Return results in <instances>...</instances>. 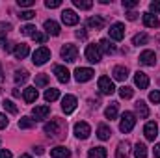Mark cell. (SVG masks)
I'll list each match as a JSON object with an SVG mask.
<instances>
[{
	"instance_id": "obj_52",
	"label": "cell",
	"mask_w": 160,
	"mask_h": 158,
	"mask_svg": "<svg viewBox=\"0 0 160 158\" xmlns=\"http://www.w3.org/2000/svg\"><path fill=\"white\" fill-rule=\"evenodd\" d=\"M155 156L160 158V143H158V145H155Z\"/></svg>"
},
{
	"instance_id": "obj_50",
	"label": "cell",
	"mask_w": 160,
	"mask_h": 158,
	"mask_svg": "<svg viewBox=\"0 0 160 158\" xmlns=\"http://www.w3.org/2000/svg\"><path fill=\"white\" fill-rule=\"evenodd\" d=\"M9 28H11V24H9V22H0V30H2V32H8Z\"/></svg>"
},
{
	"instance_id": "obj_47",
	"label": "cell",
	"mask_w": 160,
	"mask_h": 158,
	"mask_svg": "<svg viewBox=\"0 0 160 158\" xmlns=\"http://www.w3.org/2000/svg\"><path fill=\"white\" fill-rule=\"evenodd\" d=\"M77 37H78V39H86V37H88V34H86L84 28H80L78 32H77Z\"/></svg>"
},
{
	"instance_id": "obj_43",
	"label": "cell",
	"mask_w": 160,
	"mask_h": 158,
	"mask_svg": "<svg viewBox=\"0 0 160 158\" xmlns=\"http://www.w3.org/2000/svg\"><path fill=\"white\" fill-rule=\"evenodd\" d=\"M149 101L155 102V104H158L160 102V91H151L149 93Z\"/></svg>"
},
{
	"instance_id": "obj_29",
	"label": "cell",
	"mask_w": 160,
	"mask_h": 158,
	"mask_svg": "<svg viewBox=\"0 0 160 158\" xmlns=\"http://www.w3.org/2000/svg\"><path fill=\"white\" fill-rule=\"evenodd\" d=\"M60 97V89H56V87H48L47 91H45V101L47 102H52V101H56Z\"/></svg>"
},
{
	"instance_id": "obj_45",
	"label": "cell",
	"mask_w": 160,
	"mask_h": 158,
	"mask_svg": "<svg viewBox=\"0 0 160 158\" xmlns=\"http://www.w3.org/2000/svg\"><path fill=\"white\" fill-rule=\"evenodd\" d=\"M17 4L21 7H30V6H34V0H17Z\"/></svg>"
},
{
	"instance_id": "obj_23",
	"label": "cell",
	"mask_w": 160,
	"mask_h": 158,
	"mask_svg": "<svg viewBox=\"0 0 160 158\" xmlns=\"http://www.w3.org/2000/svg\"><path fill=\"white\" fill-rule=\"evenodd\" d=\"M143 24L147 28H158V19L153 15V13H143Z\"/></svg>"
},
{
	"instance_id": "obj_2",
	"label": "cell",
	"mask_w": 160,
	"mask_h": 158,
	"mask_svg": "<svg viewBox=\"0 0 160 158\" xmlns=\"http://www.w3.org/2000/svg\"><path fill=\"white\" fill-rule=\"evenodd\" d=\"M60 54H62V58H63L65 62L73 63V62H77V58H78V48H77V45L67 43V45H63V47H62Z\"/></svg>"
},
{
	"instance_id": "obj_21",
	"label": "cell",
	"mask_w": 160,
	"mask_h": 158,
	"mask_svg": "<svg viewBox=\"0 0 160 158\" xmlns=\"http://www.w3.org/2000/svg\"><path fill=\"white\" fill-rule=\"evenodd\" d=\"M50 156L52 158H69L71 156V151L67 147H54L50 151Z\"/></svg>"
},
{
	"instance_id": "obj_56",
	"label": "cell",
	"mask_w": 160,
	"mask_h": 158,
	"mask_svg": "<svg viewBox=\"0 0 160 158\" xmlns=\"http://www.w3.org/2000/svg\"><path fill=\"white\" fill-rule=\"evenodd\" d=\"M19 158H32V156H30V155H21Z\"/></svg>"
},
{
	"instance_id": "obj_25",
	"label": "cell",
	"mask_w": 160,
	"mask_h": 158,
	"mask_svg": "<svg viewBox=\"0 0 160 158\" xmlns=\"http://www.w3.org/2000/svg\"><path fill=\"white\" fill-rule=\"evenodd\" d=\"M99 50H102L104 54H114L116 52V47L110 43V39H101L99 41Z\"/></svg>"
},
{
	"instance_id": "obj_35",
	"label": "cell",
	"mask_w": 160,
	"mask_h": 158,
	"mask_svg": "<svg viewBox=\"0 0 160 158\" xmlns=\"http://www.w3.org/2000/svg\"><path fill=\"white\" fill-rule=\"evenodd\" d=\"M28 80V73L26 71H17L15 73V84H24Z\"/></svg>"
},
{
	"instance_id": "obj_44",
	"label": "cell",
	"mask_w": 160,
	"mask_h": 158,
	"mask_svg": "<svg viewBox=\"0 0 160 158\" xmlns=\"http://www.w3.org/2000/svg\"><path fill=\"white\" fill-rule=\"evenodd\" d=\"M140 2L138 0H123V7H128V9H132V7H136Z\"/></svg>"
},
{
	"instance_id": "obj_46",
	"label": "cell",
	"mask_w": 160,
	"mask_h": 158,
	"mask_svg": "<svg viewBox=\"0 0 160 158\" xmlns=\"http://www.w3.org/2000/svg\"><path fill=\"white\" fill-rule=\"evenodd\" d=\"M149 7H151V11L160 13V2H151V4H149Z\"/></svg>"
},
{
	"instance_id": "obj_38",
	"label": "cell",
	"mask_w": 160,
	"mask_h": 158,
	"mask_svg": "<svg viewBox=\"0 0 160 158\" xmlns=\"http://www.w3.org/2000/svg\"><path fill=\"white\" fill-rule=\"evenodd\" d=\"M34 17H36V11L34 9H26V11H21L19 13V19H22V21H30Z\"/></svg>"
},
{
	"instance_id": "obj_19",
	"label": "cell",
	"mask_w": 160,
	"mask_h": 158,
	"mask_svg": "<svg viewBox=\"0 0 160 158\" xmlns=\"http://www.w3.org/2000/svg\"><path fill=\"white\" fill-rule=\"evenodd\" d=\"M128 153H130V143H128V141H121L119 145H118L116 156L118 158H128Z\"/></svg>"
},
{
	"instance_id": "obj_5",
	"label": "cell",
	"mask_w": 160,
	"mask_h": 158,
	"mask_svg": "<svg viewBox=\"0 0 160 158\" xmlns=\"http://www.w3.org/2000/svg\"><path fill=\"white\" fill-rule=\"evenodd\" d=\"M86 58H88V62H91V63H99V62H101L99 45H88V47H86Z\"/></svg>"
},
{
	"instance_id": "obj_20",
	"label": "cell",
	"mask_w": 160,
	"mask_h": 158,
	"mask_svg": "<svg viewBox=\"0 0 160 158\" xmlns=\"http://www.w3.org/2000/svg\"><path fill=\"white\" fill-rule=\"evenodd\" d=\"M112 75H114V78H116V80L123 82V80H127V77H128V69H127V67H123V65H118V67H114Z\"/></svg>"
},
{
	"instance_id": "obj_39",
	"label": "cell",
	"mask_w": 160,
	"mask_h": 158,
	"mask_svg": "<svg viewBox=\"0 0 160 158\" xmlns=\"http://www.w3.org/2000/svg\"><path fill=\"white\" fill-rule=\"evenodd\" d=\"M36 32H38V28L34 24H26V26L21 28V34H24V36H34Z\"/></svg>"
},
{
	"instance_id": "obj_10",
	"label": "cell",
	"mask_w": 160,
	"mask_h": 158,
	"mask_svg": "<svg viewBox=\"0 0 160 158\" xmlns=\"http://www.w3.org/2000/svg\"><path fill=\"white\" fill-rule=\"evenodd\" d=\"M89 134H91V126H89L88 123L78 121V123L75 125V136H77V138H80V140H86Z\"/></svg>"
},
{
	"instance_id": "obj_13",
	"label": "cell",
	"mask_w": 160,
	"mask_h": 158,
	"mask_svg": "<svg viewBox=\"0 0 160 158\" xmlns=\"http://www.w3.org/2000/svg\"><path fill=\"white\" fill-rule=\"evenodd\" d=\"M140 63L142 65H155L157 63V54L153 50H143L140 54Z\"/></svg>"
},
{
	"instance_id": "obj_8",
	"label": "cell",
	"mask_w": 160,
	"mask_h": 158,
	"mask_svg": "<svg viewBox=\"0 0 160 158\" xmlns=\"http://www.w3.org/2000/svg\"><path fill=\"white\" fill-rule=\"evenodd\" d=\"M62 110H63L65 114H73V112L77 110V97L65 95V97L62 99Z\"/></svg>"
},
{
	"instance_id": "obj_48",
	"label": "cell",
	"mask_w": 160,
	"mask_h": 158,
	"mask_svg": "<svg viewBox=\"0 0 160 158\" xmlns=\"http://www.w3.org/2000/svg\"><path fill=\"white\" fill-rule=\"evenodd\" d=\"M6 126H8V117L0 116V128H6Z\"/></svg>"
},
{
	"instance_id": "obj_51",
	"label": "cell",
	"mask_w": 160,
	"mask_h": 158,
	"mask_svg": "<svg viewBox=\"0 0 160 158\" xmlns=\"http://www.w3.org/2000/svg\"><path fill=\"white\" fill-rule=\"evenodd\" d=\"M0 158H13V156H11V153H9V151L2 149V151H0Z\"/></svg>"
},
{
	"instance_id": "obj_15",
	"label": "cell",
	"mask_w": 160,
	"mask_h": 158,
	"mask_svg": "<svg viewBox=\"0 0 160 158\" xmlns=\"http://www.w3.org/2000/svg\"><path fill=\"white\" fill-rule=\"evenodd\" d=\"M134 84H136L140 89H147V87H149V77H147L145 73L138 71V73L134 75Z\"/></svg>"
},
{
	"instance_id": "obj_18",
	"label": "cell",
	"mask_w": 160,
	"mask_h": 158,
	"mask_svg": "<svg viewBox=\"0 0 160 158\" xmlns=\"http://www.w3.org/2000/svg\"><path fill=\"white\" fill-rule=\"evenodd\" d=\"M32 114H34L36 121H41V119H45L50 114V108H48V106H36V108L32 110Z\"/></svg>"
},
{
	"instance_id": "obj_3",
	"label": "cell",
	"mask_w": 160,
	"mask_h": 158,
	"mask_svg": "<svg viewBox=\"0 0 160 158\" xmlns=\"http://www.w3.org/2000/svg\"><path fill=\"white\" fill-rule=\"evenodd\" d=\"M136 125V116L132 112H125L121 116V123H119V130L121 132H130Z\"/></svg>"
},
{
	"instance_id": "obj_11",
	"label": "cell",
	"mask_w": 160,
	"mask_h": 158,
	"mask_svg": "<svg viewBox=\"0 0 160 158\" xmlns=\"http://www.w3.org/2000/svg\"><path fill=\"white\" fill-rule=\"evenodd\" d=\"M93 69H88V67H78L75 69V80L77 82H88V80L93 78Z\"/></svg>"
},
{
	"instance_id": "obj_12",
	"label": "cell",
	"mask_w": 160,
	"mask_h": 158,
	"mask_svg": "<svg viewBox=\"0 0 160 158\" xmlns=\"http://www.w3.org/2000/svg\"><path fill=\"white\" fill-rule=\"evenodd\" d=\"M143 134H145V138H147L149 141H155V138L158 136V126H157V123H155V121H149V123L143 126Z\"/></svg>"
},
{
	"instance_id": "obj_22",
	"label": "cell",
	"mask_w": 160,
	"mask_h": 158,
	"mask_svg": "<svg viewBox=\"0 0 160 158\" xmlns=\"http://www.w3.org/2000/svg\"><path fill=\"white\" fill-rule=\"evenodd\" d=\"M88 26L91 30H102L104 28V19H101V17H89L88 19Z\"/></svg>"
},
{
	"instance_id": "obj_27",
	"label": "cell",
	"mask_w": 160,
	"mask_h": 158,
	"mask_svg": "<svg viewBox=\"0 0 160 158\" xmlns=\"http://www.w3.org/2000/svg\"><path fill=\"white\" fill-rule=\"evenodd\" d=\"M136 112H138V116L142 119L149 117V108H147V104H145L143 101H138V102H136Z\"/></svg>"
},
{
	"instance_id": "obj_54",
	"label": "cell",
	"mask_w": 160,
	"mask_h": 158,
	"mask_svg": "<svg viewBox=\"0 0 160 158\" xmlns=\"http://www.w3.org/2000/svg\"><path fill=\"white\" fill-rule=\"evenodd\" d=\"M4 45H6V36L0 34V47H4Z\"/></svg>"
},
{
	"instance_id": "obj_36",
	"label": "cell",
	"mask_w": 160,
	"mask_h": 158,
	"mask_svg": "<svg viewBox=\"0 0 160 158\" xmlns=\"http://www.w3.org/2000/svg\"><path fill=\"white\" fill-rule=\"evenodd\" d=\"M73 4L78 9H91L93 7V2H84V0H73Z\"/></svg>"
},
{
	"instance_id": "obj_31",
	"label": "cell",
	"mask_w": 160,
	"mask_h": 158,
	"mask_svg": "<svg viewBox=\"0 0 160 158\" xmlns=\"http://www.w3.org/2000/svg\"><path fill=\"white\" fill-rule=\"evenodd\" d=\"M147 41H149V36H147V34H136V36L132 37V45L140 47V45H145Z\"/></svg>"
},
{
	"instance_id": "obj_6",
	"label": "cell",
	"mask_w": 160,
	"mask_h": 158,
	"mask_svg": "<svg viewBox=\"0 0 160 158\" xmlns=\"http://www.w3.org/2000/svg\"><path fill=\"white\" fill-rule=\"evenodd\" d=\"M108 34H110V39L121 41L123 37H125V24H121V22H114V24L110 26Z\"/></svg>"
},
{
	"instance_id": "obj_32",
	"label": "cell",
	"mask_w": 160,
	"mask_h": 158,
	"mask_svg": "<svg viewBox=\"0 0 160 158\" xmlns=\"http://www.w3.org/2000/svg\"><path fill=\"white\" fill-rule=\"evenodd\" d=\"M104 116L108 119H116V116H118V102H112V104L104 110Z\"/></svg>"
},
{
	"instance_id": "obj_24",
	"label": "cell",
	"mask_w": 160,
	"mask_h": 158,
	"mask_svg": "<svg viewBox=\"0 0 160 158\" xmlns=\"http://www.w3.org/2000/svg\"><path fill=\"white\" fill-rule=\"evenodd\" d=\"M106 155H108V151L104 147H93L88 151V158H106Z\"/></svg>"
},
{
	"instance_id": "obj_49",
	"label": "cell",
	"mask_w": 160,
	"mask_h": 158,
	"mask_svg": "<svg viewBox=\"0 0 160 158\" xmlns=\"http://www.w3.org/2000/svg\"><path fill=\"white\" fill-rule=\"evenodd\" d=\"M136 17H138L136 11H128V13H127V19H128V21H136Z\"/></svg>"
},
{
	"instance_id": "obj_4",
	"label": "cell",
	"mask_w": 160,
	"mask_h": 158,
	"mask_svg": "<svg viewBox=\"0 0 160 158\" xmlns=\"http://www.w3.org/2000/svg\"><path fill=\"white\" fill-rule=\"evenodd\" d=\"M48 60H50V50H48L47 47H41V48H38V50L32 54L34 65H43V63H47Z\"/></svg>"
},
{
	"instance_id": "obj_7",
	"label": "cell",
	"mask_w": 160,
	"mask_h": 158,
	"mask_svg": "<svg viewBox=\"0 0 160 158\" xmlns=\"http://www.w3.org/2000/svg\"><path fill=\"white\" fill-rule=\"evenodd\" d=\"M62 21H63L65 26H75V24H78L80 17L73 11V9H63V11H62Z\"/></svg>"
},
{
	"instance_id": "obj_53",
	"label": "cell",
	"mask_w": 160,
	"mask_h": 158,
	"mask_svg": "<svg viewBox=\"0 0 160 158\" xmlns=\"http://www.w3.org/2000/svg\"><path fill=\"white\" fill-rule=\"evenodd\" d=\"M34 153H36V155H43L45 151H43V147H34Z\"/></svg>"
},
{
	"instance_id": "obj_26",
	"label": "cell",
	"mask_w": 160,
	"mask_h": 158,
	"mask_svg": "<svg viewBox=\"0 0 160 158\" xmlns=\"http://www.w3.org/2000/svg\"><path fill=\"white\" fill-rule=\"evenodd\" d=\"M110 136H112V130H110V126H106V125H101L99 128H97V138L99 140H110Z\"/></svg>"
},
{
	"instance_id": "obj_9",
	"label": "cell",
	"mask_w": 160,
	"mask_h": 158,
	"mask_svg": "<svg viewBox=\"0 0 160 158\" xmlns=\"http://www.w3.org/2000/svg\"><path fill=\"white\" fill-rule=\"evenodd\" d=\"M99 89H101L102 95H112V93L116 91L114 82L108 78V77H101V78H99Z\"/></svg>"
},
{
	"instance_id": "obj_40",
	"label": "cell",
	"mask_w": 160,
	"mask_h": 158,
	"mask_svg": "<svg viewBox=\"0 0 160 158\" xmlns=\"http://www.w3.org/2000/svg\"><path fill=\"white\" fill-rule=\"evenodd\" d=\"M48 84V77L47 75H39L38 78H36V87H45Z\"/></svg>"
},
{
	"instance_id": "obj_30",
	"label": "cell",
	"mask_w": 160,
	"mask_h": 158,
	"mask_svg": "<svg viewBox=\"0 0 160 158\" xmlns=\"http://www.w3.org/2000/svg\"><path fill=\"white\" fill-rule=\"evenodd\" d=\"M134 156L136 158H147V147H145V143H136Z\"/></svg>"
},
{
	"instance_id": "obj_17",
	"label": "cell",
	"mask_w": 160,
	"mask_h": 158,
	"mask_svg": "<svg viewBox=\"0 0 160 158\" xmlns=\"http://www.w3.org/2000/svg\"><path fill=\"white\" fill-rule=\"evenodd\" d=\"M45 30H47V34L48 36H60V24L56 22V21H52V19H48V21H45Z\"/></svg>"
},
{
	"instance_id": "obj_1",
	"label": "cell",
	"mask_w": 160,
	"mask_h": 158,
	"mask_svg": "<svg viewBox=\"0 0 160 158\" xmlns=\"http://www.w3.org/2000/svg\"><path fill=\"white\" fill-rule=\"evenodd\" d=\"M65 130V125H63V121L62 119H52L50 123H47L45 125V132L48 134V136H52V138H56V136H62V132Z\"/></svg>"
},
{
	"instance_id": "obj_16",
	"label": "cell",
	"mask_w": 160,
	"mask_h": 158,
	"mask_svg": "<svg viewBox=\"0 0 160 158\" xmlns=\"http://www.w3.org/2000/svg\"><path fill=\"white\" fill-rule=\"evenodd\" d=\"M28 52H30V48H28V45H24V43H19V45H15V48H13V56H15L17 60H24V58L28 56Z\"/></svg>"
},
{
	"instance_id": "obj_34",
	"label": "cell",
	"mask_w": 160,
	"mask_h": 158,
	"mask_svg": "<svg viewBox=\"0 0 160 158\" xmlns=\"http://www.w3.org/2000/svg\"><path fill=\"white\" fill-rule=\"evenodd\" d=\"M2 106H4L6 112H9V114H17V106L13 104V101H8V99H6V101L2 102Z\"/></svg>"
},
{
	"instance_id": "obj_37",
	"label": "cell",
	"mask_w": 160,
	"mask_h": 158,
	"mask_svg": "<svg viewBox=\"0 0 160 158\" xmlns=\"http://www.w3.org/2000/svg\"><path fill=\"white\" fill-rule=\"evenodd\" d=\"M36 123H34V119H30V117H21V121H19V126L21 128H32Z\"/></svg>"
},
{
	"instance_id": "obj_28",
	"label": "cell",
	"mask_w": 160,
	"mask_h": 158,
	"mask_svg": "<svg viewBox=\"0 0 160 158\" xmlns=\"http://www.w3.org/2000/svg\"><path fill=\"white\" fill-rule=\"evenodd\" d=\"M22 97H24V102L30 104V102H34V101L38 99V89H36V87H26Z\"/></svg>"
},
{
	"instance_id": "obj_41",
	"label": "cell",
	"mask_w": 160,
	"mask_h": 158,
	"mask_svg": "<svg viewBox=\"0 0 160 158\" xmlns=\"http://www.w3.org/2000/svg\"><path fill=\"white\" fill-rule=\"evenodd\" d=\"M45 6H47L48 9H54V7H60V6H62V0H47Z\"/></svg>"
},
{
	"instance_id": "obj_33",
	"label": "cell",
	"mask_w": 160,
	"mask_h": 158,
	"mask_svg": "<svg viewBox=\"0 0 160 158\" xmlns=\"http://www.w3.org/2000/svg\"><path fill=\"white\" fill-rule=\"evenodd\" d=\"M132 95H134V89H132V87H128V86L119 87V97L121 99H132Z\"/></svg>"
},
{
	"instance_id": "obj_42",
	"label": "cell",
	"mask_w": 160,
	"mask_h": 158,
	"mask_svg": "<svg viewBox=\"0 0 160 158\" xmlns=\"http://www.w3.org/2000/svg\"><path fill=\"white\" fill-rule=\"evenodd\" d=\"M32 39L36 41V43H45V41H47V34H41V32H36V34L32 36Z\"/></svg>"
},
{
	"instance_id": "obj_14",
	"label": "cell",
	"mask_w": 160,
	"mask_h": 158,
	"mask_svg": "<svg viewBox=\"0 0 160 158\" xmlns=\"http://www.w3.org/2000/svg\"><path fill=\"white\" fill-rule=\"evenodd\" d=\"M54 75H56V78L60 80L62 84H67L69 82V78H71V75H69V71L63 67V65H54Z\"/></svg>"
},
{
	"instance_id": "obj_55",
	"label": "cell",
	"mask_w": 160,
	"mask_h": 158,
	"mask_svg": "<svg viewBox=\"0 0 160 158\" xmlns=\"http://www.w3.org/2000/svg\"><path fill=\"white\" fill-rule=\"evenodd\" d=\"M4 82V73H2V65H0V84Z\"/></svg>"
}]
</instances>
